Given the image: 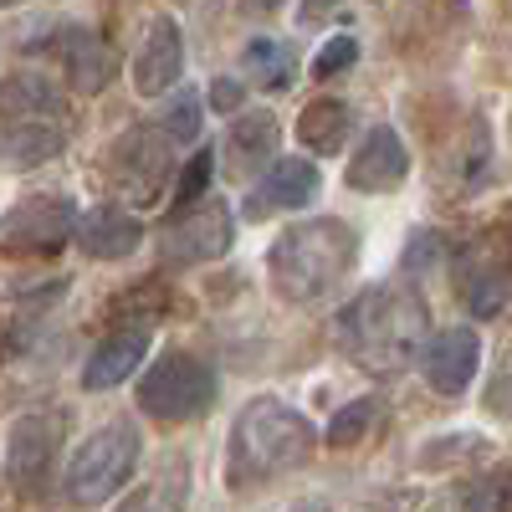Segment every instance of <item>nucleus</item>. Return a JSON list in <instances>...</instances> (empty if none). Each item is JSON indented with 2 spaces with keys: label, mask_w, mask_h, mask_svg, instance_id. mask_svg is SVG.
<instances>
[{
  "label": "nucleus",
  "mask_w": 512,
  "mask_h": 512,
  "mask_svg": "<svg viewBox=\"0 0 512 512\" xmlns=\"http://www.w3.org/2000/svg\"><path fill=\"white\" fill-rule=\"evenodd\" d=\"M425 297L410 282H384L359 292L354 303L338 313V344L349 349V359H359L374 374H395L405 369L425 338Z\"/></svg>",
  "instance_id": "f257e3e1"
},
{
  "label": "nucleus",
  "mask_w": 512,
  "mask_h": 512,
  "mask_svg": "<svg viewBox=\"0 0 512 512\" xmlns=\"http://www.w3.org/2000/svg\"><path fill=\"white\" fill-rule=\"evenodd\" d=\"M359 262V236L338 216H313L287 226L267 251V277L282 303H313L328 287H338Z\"/></svg>",
  "instance_id": "f03ea898"
},
{
  "label": "nucleus",
  "mask_w": 512,
  "mask_h": 512,
  "mask_svg": "<svg viewBox=\"0 0 512 512\" xmlns=\"http://www.w3.org/2000/svg\"><path fill=\"white\" fill-rule=\"evenodd\" d=\"M318 456V431L308 415H297L282 400H251L231 425V482H272Z\"/></svg>",
  "instance_id": "7ed1b4c3"
},
{
  "label": "nucleus",
  "mask_w": 512,
  "mask_h": 512,
  "mask_svg": "<svg viewBox=\"0 0 512 512\" xmlns=\"http://www.w3.org/2000/svg\"><path fill=\"white\" fill-rule=\"evenodd\" d=\"M221 395V379L205 359L185 354V349H169L159 354L144 374H139V410L159 425H190L200 415H210Z\"/></svg>",
  "instance_id": "20e7f679"
},
{
  "label": "nucleus",
  "mask_w": 512,
  "mask_h": 512,
  "mask_svg": "<svg viewBox=\"0 0 512 512\" xmlns=\"http://www.w3.org/2000/svg\"><path fill=\"white\" fill-rule=\"evenodd\" d=\"M139 466V425L134 420H108L82 441L67 461V502L72 507H98L128 487Z\"/></svg>",
  "instance_id": "39448f33"
},
{
  "label": "nucleus",
  "mask_w": 512,
  "mask_h": 512,
  "mask_svg": "<svg viewBox=\"0 0 512 512\" xmlns=\"http://www.w3.org/2000/svg\"><path fill=\"white\" fill-rule=\"evenodd\" d=\"M169 175H175V159H169V134H159V128H128L108 149V164H103V185H108L113 205L123 200L128 210L159 205Z\"/></svg>",
  "instance_id": "423d86ee"
},
{
  "label": "nucleus",
  "mask_w": 512,
  "mask_h": 512,
  "mask_svg": "<svg viewBox=\"0 0 512 512\" xmlns=\"http://www.w3.org/2000/svg\"><path fill=\"white\" fill-rule=\"evenodd\" d=\"M456 287L466 297L472 318H497L512 292V231L487 226L456 251Z\"/></svg>",
  "instance_id": "0eeeda50"
},
{
  "label": "nucleus",
  "mask_w": 512,
  "mask_h": 512,
  "mask_svg": "<svg viewBox=\"0 0 512 512\" xmlns=\"http://www.w3.org/2000/svg\"><path fill=\"white\" fill-rule=\"evenodd\" d=\"M231 231H236V216L226 200H200V205H185L169 216V226L159 231V262L164 267H200V262H216V256L231 251Z\"/></svg>",
  "instance_id": "6e6552de"
},
{
  "label": "nucleus",
  "mask_w": 512,
  "mask_h": 512,
  "mask_svg": "<svg viewBox=\"0 0 512 512\" xmlns=\"http://www.w3.org/2000/svg\"><path fill=\"white\" fill-rule=\"evenodd\" d=\"M62 446V415L57 410H36L21 415L6 436V477L21 497H41L52 482V461Z\"/></svg>",
  "instance_id": "1a4fd4ad"
},
{
  "label": "nucleus",
  "mask_w": 512,
  "mask_h": 512,
  "mask_svg": "<svg viewBox=\"0 0 512 512\" xmlns=\"http://www.w3.org/2000/svg\"><path fill=\"white\" fill-rule=\"evenodd\" d=\"M82 226L77 205L67 195H31V200H16L6 210V226H0V236H6V251H57L62 241H72Z\"/></svg>",
  "instance_id": "9d476101"
},
{
  "label": "nucleus",
  "mask_w": 512,
  "mask_h": 512,
  "mask_svg": "<svg viewBox=\"0 0 512 512\" xmlns=\"http://www.w3.org/2000/svg\"><path fill=\"white\" fill-rule=\"evenodd\" d=\"M318 185H323V175H318L313 159L282 154V164H272L267 175L256 180V190L246 195L241 221H272V216H282V210H303L318 195Z\"/></svg>",
  "instance_id": "9b49d317"
},
{
  "label": "nucleus",
  "mask_w": 512,
  "mask_h": 512,
  "mask_svg": "<svg viewBox=\"0 0 512 512\" xmlns=\"http://www.w3.org/2000/svg\"><path fill=\"white\" fill-rule=\"evenodd\" d=\"M405 175H410V154H405L400 134L390 123H374L364 134V144L354 149V159H349V190L390 195V190L405 185Z\"/></svg>",
  "instance_id": "f8f14e48"
},
{
  "label": "nucleus",
  "mask_w": 512,
  "mask_h": 512,
  "mask_svg": "<svg viewBox=\"0 0 512 512\" xmlns=\"http://www.w3.org/2000/svg\"><path fill=\"white\" fill-rule=\"evenodd\" d=\"M477 364H482V344H477L472 328H446V333H436L431 344H425V354H420L425 384H431L436 395H446V400H456L466 384L477 379Z\"/></svg>",
  "instance_id": "ddd939ff"
},
{
  "label": "nucleus",
  "mask_w": 512,
  "mask_h": 512,
  "mask_svg": "<svg viewBox=\"0 0 512 512\" xmlns=\"http://www.w3.org/2000/svg\"><path fill=\"white\" fill-rule=\"evenodd\" d=\"M180 72H185L180 26H175V16H159V21L149 26V36H144L139 57H134V88H139L144 98H159V93H169V88L180 82Z\"/></svg>",
  "instance_id": "4468645a"
},
{
  "label": "nucleus",
  "mask_w": 512,
  "mask_h": 512,
  "mask_svg": "<svg viewBox=\"0 0 512 512\" xmlns=\"http://www.w3.org/2000/svg\"><path fill=\"white\" fill-rule=\"evenodd\" d=\"M282 128H277V113L267 108H251L231 123V134H226V169L241 180V175H256V169H267V164H282Z\"/></svg>",
  "instance_id": "2eb2a0df"
},
{
  "label": "nucleus",
  "mask_w": 512,
  "mask_h": 512,
  "mask_svg": "<svg viewBox=\"0 0 512 512\" xmlns=\"http://www.w3.org/2000/svg\"><path fill=\"white\" fill-rule=\"evenodd\" d=\"M144 359H149V328L144 323L113 328L103 344L93 349L88 369H82V390H118V384L134 374Z\"/></svg>",
  "instance_id": "dca6fc26"
},
{
  "label": "nucleus",
  "mask_w": 512,
  "mask_h": 512,
  "mask_svg": "<svg viewBox=\"0 0 512 512\" xmlns=\"http://www.w3.org/2000/svg\"><path fill=\"white\" fill-rule=\"evenodd\" d=\"M144 241V226H139V216L128 205H93L88 216H82V226H77V246L93 256V262H118V256H128Z\"/></svg>",
  "instance_id": "f3484780"
},
{
  "label": "nucleus",
  "mask_w": 512,
  "mask_h": 512,
  "mask_svg": "<svg viewBox=\"0 0 512 512\" xmlns=\"http://www.w3.org/2000/svg\"><path fill=\"white\" fill-rule=\"evenodd\" d=\"M62 67H67V88L82 93V98L103 93L108 82H113V72H118L108 41H103L98 31H88V26L62 31Z\"/></svg>",
  "instance_id": "a211bd4d"
},
{
  "label": "nucleus",
  "mask_w": 512,
  "mask_h": 512,
  "mask_svg": "<svg viewBox=\"0 0 512 512\" xmlns=\"http://www.w3.org/2000/svg\"><path fill=\"white\" fill-rule=\"evenodd\" d=\"M67 149V123L62 118H26L6 123V169H31L47 164Z\"/></svg>",
  "instance_id": "6ab92c4d"
},
{
  "label": "nucleus",
  "mask_w": 512,
  "mask_h": 512,
  "mask_svg": "<svg viewBox=\"0 0 512 512\" xmlns=\"http://www.w3.org/2000/svg\"><path fill=\"white\" fill-rule=\"evenodd\" d=\"M185 502H190V466L175 456V461H164L144 487L128 492L118 502V512H185Z\"/></svg>",
  "instance_id": "aec40b11"
},
{
  "label": "nucleus",
  "mask_w": 512,
  "mask_h": 512,
  "mask_svg": "<svg viewBox=\"0 0 512 512\" xmlns=\"http://www.w3.org/2000/svg\"><path fill=\"white\" fill-rule=\"evenodd\" d=\"M67 113V98L52 88L47 77H31V72H16L6 77V123H26V118H62Z\"/></svg>",
  "instance_id": "412c9836"
},
{
  "label": "nucleus",
  "mask_w": 512,
  "mask_h": 512,
  "mask_svg": "<svg viewBox=\"0 0 512 512\" xmlns=\"http://www.w3.org/2000/svg\"><path fill=\"white\" fill-rule=\"evenodd\" d=\"M297 139H303L313 154H338L349 139V103L338 98H313L297 118Z\"/></svg>",
  "instance_id": "4be33fe9"
},
{
  "label": "nucleus",
  "mask_w": 512,
  "mask_h": 512,
  "mask_svg": "<svg viewBox=\"0 0 512 512\" xmlns=\"http://www.w3.org/2000/svg\"><path fill=\"white\" fill-rule=\"evenodd\" d=\"M241 62H246V72L262 82V88H272V93L292 88V77H297V57H292V47H282V41H272V36H256L251 47L241 52Z\"/></svg>",
  "instance_id": "5701e85b"
},
{
  "label": "nucleus",
  "mask_w": 512,
  "mask_h": 512,
  "mask_svg": "<svg viewBox=\"0 0 512 512\" xmlns=\"http://www.w3.org/2000/svg\"><path fill=\"white\" fill-rule=\"evenodd\" d=\"M507 482H512L507 466H487L482 477L461 487V512H507V497H512Z\"/></svg>",
  "instance_id": "b1692460"
},
{
  "label": "nucleus",
  "mask_w": 512,
  "mask_h": 512,
  "mask_svg": "<svg viewBox=\"0 0 512 512\" xmlns=\"http://www.w3.org/2000/svg\"><path fill=\"white\" fill-rule=\"evenodd\" d=\"M374 415H379V405L374 400H349L344 410H338L333 420H328V446H359L364 436H369V425H374Z\"/></svg>",
  "instance_id": "393cba45"
},
{
  "label": "nucleus",
  "mask_w": 512,
  "mask_h": 512,
  "mask_svg": "<svg viewBox=\"0 0 512 512\" xmlns=\"http://www.w3.org/2000/svg\"><path fill=\"white\" fill-rule=\"evenodd\" d=\"M210 175H216V149H205V144H200V154H195V159H185V169H180V185H175L180 210H185V205L210 200V195H205V190H210Z\"/></svg>",
  "instance_id": "a878e982"
},
{
  "label": "nucleus",
  "mask_w": 512,
  "mask_h": 512,
  "mask_svg": "<svg viewBox=\"0 0 512 512\" xmlns=\"http://www.w3.org/2000/svg\"><path fill=\"white\" fill-rule=\"evenodd\" d=\"M164 134H169V139H180V144L200 139V98H195V93H180L175 103H169V113H164Z\"/></svg>",
  "instance_id": "bb28decb"
},
{
  "label": "nucleus",
  "mask_w": 512,
  "mask_h": 512,
  "mask_svg": "<svg viewBox=\"0 0 512 512\" xmlns=\"http://www.w3.org/2000/svg\"><path fill=\"white\" fill-rule=\"evenodd\" d=\"M359 62V41L354 36H333L328 47L313 57V72L318 77H333V72H344V67H354Z\"/></svg>",
  "instance_id": "cd10ccee"
},
{
  "label": "nucleus",
  "mask_w": 512,
  "mask_h": 512,
  "mask_svg": "<svg viewBox=\"0 0 512 512\" xmlns=\"http://www.w3.org/2000/svg\"><path fill=\"white\" fill-rule=\"evenodd\" d=\"M487 405H492L497 415H512V359L497 364V374H492V384H487Z\"/></svg>",
  "instance_id": "c85d7f7f"
},
{
  "label": "nucleus",
  "mask_w": 512,
  "mask_h": 512,
  "mask_svg": "<svg viewBox=\"0 0 512 512\" xmlns=\"http://www.w3.org/2000/svg\"><path fill=\"white\" fill-rule=\"evenodd\" d=\"M241 98H246V88L236 77H216V88H210V108L216 113H236L241 118Z\"/></svg>",
  "instance_id": "c756f323"
}]
</instances>
